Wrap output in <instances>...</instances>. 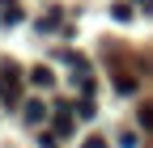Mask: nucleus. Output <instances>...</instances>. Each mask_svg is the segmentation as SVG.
<instances>
[{"label":"nucleus","mask_w":153,"mask_h":148,"mask_svg":"<svg viewBox=\"0 0 153 148\" xmlns=\"http://www.w3.org/2000/svg\"><path fill=\"white\" fill-rule=\"evenodd\" d=\"M30 76H34V85H43V89H51V85H55V72H47V68H34Z\"/></svg>","instance_id":"f257e3e1"},{"label":"nucleus","mask_w":153,"mask_h":148,"mask_svg":"<svg viewBox=\"0 0 153 148\" xmlns=\"http://www.w3.org/2000/svg\"><path fill=\"white\" fill-rule=\"evenodd\" d=\"M136 119H140V127H145V131H153V102H145V106L136 110Z\"/></svg>","instance_id":"f03ea898"},{"label":"nucleus","mask_w":153,"mask_h":148,"mask_svg":"<svg viewBox=\"0 0 153 148\" xmlns=\"http://www.w3.org/2000/svg\"><path fill=\"white\" fill-rule=\"evenodd\" d=\"M0 21H4V26H13V21H22V9H17V4H9V9H0Z\"/></svg>","instance_id":"7ed1b4c3"},{"label":"nucleus","mask_w":153,"mask_h":148,"mask_svg":"<svg viewBox=\"0 0 153 148\" xmlns=\"http://www.w3.org/2000/svg\"><path fill=\"white\" fill-rule=\"evenodd\" d=\"M72 131V119L68 114H55V136H68Z\"/></svg>","instance_id":"20e7f679"},{"label":"nucleus","mask_w":153,"mask_h":148,"mask_svg":"<svg viewBox=\"0 0 153 148\" xmlns=\"http://www.w3.org/2000/svg\"><path fill=\"white\" fill-rule=\"evenodd\" d=\"M43 114H47V110H43V106H38V102H30V106H26V119H30V123H38V119H43Z\"/></svg>","instance_id":"39448f33"},{"label":"nucleus","mask_w":153,"mask_h":148,"mask_svg":"<svg viewBox=\"0 0 153 148\" xmlns=\"http://www.w3.org/2000/svg\"><path fill=\"white\" fill-rule=\"evenodd\" d=\"M38 144H43V148H60V136H51V131H43V136H38Z\"/></svg>","instance_id":"423d86ee"},{"label":"nucleus","mask_w":153,"mask_h":148,"mask_svg":"<svg viewBox=\"0 0 153 148\" xmlns=\"http://www.w3.org/2000/svg\"><path fill=\"white\" fill-rule=\"evenodd\" d=\"M111 13H115V21H128V17H132V9H128V4H115Z\"/></svg>","instance_id":"0eeeda50"},{"label":"nucleus","mask_w":153,"mask_h":148,"mask_svg":"<svg viewBox=\"0 0 153 148\" xmlns=\"http://www.w3.org/2000/svg\"><path fill=\"white\" fill-rule=\"evenodd\" d=\"M76 110H81V119H94V102H89V97H81V106H76Z\"/></svg>","instance_id":"6e6552de"}]
</instances>
